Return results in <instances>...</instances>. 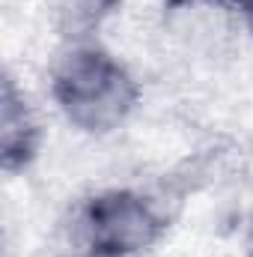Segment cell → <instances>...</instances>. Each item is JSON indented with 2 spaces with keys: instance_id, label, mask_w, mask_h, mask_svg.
Returning a JSON list of instances; mask_svg holds the SVG:
<instances>
[{
  "instance_id": "6da1fadb",
  "label": "cell",
  "mask_w": 253,
  "mask_h": 257,
  "mask_svg": "<svg viewBox=\"0 0 253 257\" xmlns=\"http://www.w3.org/2000/svg\"><path fill=\"white\" fill-rule=\"evenodd\" d=\"M164 192L110 186L78 197L54 230L57 257H143L170 230Z\"/></svg>"
},
{
  "instance_id": "7a4b0ae2",
  "label": "cell",
  "mask_w": 253,
  "mask_h": 257,
  "mask_svg": "<svg viewBox=\"0 0 253 257\" xmlns=\"http://www.w3.org/2000/svg\"><path fill=\"white\" fill-rule=\"evenodd\" d=\"M48 96L72 128L104 138L137 111L143 90L102 39L63 42L48 66Z\"/></svg>"
},
{
  "instance_id": "3957f363",
  "label": "cell",
  "mask_w": 253,
  "mask_h": 257,
  "mask_svg": "<svg viewBox=\"0 0 253 257\" xmlns=\"http://www.w3.org/2000/svg\"><path fill=\"white\" fill-rule=\"evenodd\" d=\"M42 147H45L42 117L27 90L6 69L0 84V168L9 177H18L39 162Z\"/></svg>"
},
{
  "instance_id": "277c9868",
  "label": "cell",
  "mask_w": 253,
  "mask_h": 257,
  "mask_svg": "<svg viewBox=\"0 0 253 257\" xmlns=\"http://www.w3.org/2000/svg\"><path fill=\"white\" fill-rule=\"evenodd\" d=\"M161 21L176 45L200 57L218 54L236 33H242L226 0H164Z\"/></svg>"
},
{
  "instance_id": "5b68a950",
  "label": "cell",
  "mask_w": 253,
  "mask_h": 257,
  "mask_svg": "<svg viewBox=\"0 0 253 257\" xmlns=\"http://www.w3.org/2000/svg\"><path fill=\"white\" fill-rule=\"evenodd\" d=\"M126 0H48V21L63 42H92L120 15Z\"/></svg>"
},
{
  "instance_id": "8992f818",
  "label": "cell",
  "mask_w": 253,
  "mask_h": 257,
  "mask_svg": "<svg viewBox=\"0 0 253 257\" xmlns=\"http://www.w3.org/2000/svg\"><path fill=\"white\" fill-rule=\"evenodd\" d=\"M226 3H230L232 15L238 18V27H242V33L253 36V0H226Z\"/></svg>"
},
{
  "instance_id": "52a82bcc",
  "label": "cell",
  "mask_w": 253,
  "mask_h": 257,
  "mask_svg": "<svg viewBox=\"0 0 253 257\" xmlns=\"http://www.w3.org/2000/svg\"><path fill=\"white\" fill-rule=\"evenodd\" d=\"M244 257H253V218L248 224V233H244Z\"/></svg>"
}]
</instances>
